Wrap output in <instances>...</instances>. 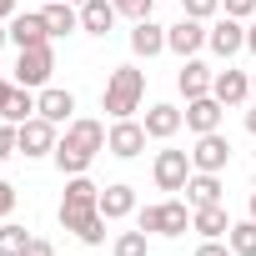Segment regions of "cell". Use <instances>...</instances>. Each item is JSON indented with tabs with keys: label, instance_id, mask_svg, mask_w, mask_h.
Returning a JSON list of instances; mask_svg holds the SVG:
<instances>
[{
	"label": "cell",
	"instance_id": "1",
	"mask_svg": "<svg viewBox=\"0 0 256 256\" xmlns=\"http://www.w3.org/2000/svg\"><path fill=\"white\" fill-rule=\"evenodd\" d=\"M96 201H100V186H96L90 176H70L66 201H60V226L76 231L86 246H100V241H106V216H100Z\"/></svg>",
	"mask_w": 256,
	"mask_h": 256
},
{
	"label": "cell",
	"instance_id": "2",
	"mask_svg": "<svg viewBox=\"0 0 256 256\" xmlns=\"http://www.w3.org/2000/svg\"><path fill=\"white\" fill-rule=\"evenodd\" d=\"M141 96H146V76L136 66H116L110 80H106L100 110H110V120H126L131 110H141Z\"/></svg>",
	"mask_w": 256,
	"mask_h": 256
},
{
	"label": "cell",
	"instance_id": "3",
	"mask_svg": "<svg viewBox=\"0 0 256 256\" xmlns=\"http://www.w3.org/2000/svg\"><path fill=\"white\" fill-rule=\"evenodd\" d=\"M141 231H156V236H186L191 226V201H161V206H146L136 216Z\"/></svg>",
	"mask_w": 256,
	"mask_h": 256
},
{
	"label": "cell",
	"instance_id": "4",
	"mask_svg": "<svg viewBox=\"0 0 256 256\" xmlns=\"http://www.w3.org/2000/svg\"><path fill=\"white\" fill-rule=\"evenodd\" d=\"M50 70H56V50H50V40L46 46H26L20 56H16V86H46L50 80Z\"/></svg>",
	"mask_w": 256,
	"mask_h": 256
},
{
	"label": "cell",
	"instance_id": "5",
	"mask_svg": "<svg viewBox=\"0 0 256 256\" xmlns=\"http://www.w3.org/2000/svg\"><path fill=\"white\" fill-rule=\"evenodd\" d=\"M146 141H151V136H146V126H141V120H131V116L116 120L110 131H106V151H110V156H120V161L141 156V151H146Z\"/></svg>",
	"mask_w": 256,
	"mask_h": 256
},
{
	"label": "cell",
	"instance_id": "6",
	"mask_svg": "<svg viewBox=\"0 0 256 256\" xmlns=\"http://www.w3.org/2000/svg\"><path fill=\"white\" fill-rule=\"evenodd\" d=\"M191 156L186 151H156V166H151V176H156V186L161 191H186V181H191Z\"/></svg>",
	"mask_w": 256,
	"mask_h": 256
},
{
	"label": "cell",
	"instance_id": "7",
	"mask_svg": "<svg viewBox=\"0 0 256 256\" xmlns=\"http://www.w3.org/2000/svg\"><path fill=\"white\" fill-rule=\"evenodd\" d=\"M226 161H231V141L221 136V131H206V136H196V151H191V166L196 171H226Z\"/></svg>",
	"mask_w": 256,
	"mask_h": 256
},
{
	"label": "cell",
	"instance_id": "8",
	"mask_svg": "<svg viewBox=\"0 0 256 256\" xmlns=\"http://www.w3.org/2000/svg\"><path fill=\"white\" fill-rule=\"evenodd\" d=\"M20 156H56V126L46 116L20 120Z\"/></svg>",
	"mask_w": 256,
	"mask_h": 256
},
{
	"label": "cell",
	"instance_id": "9",
	"mask_svg": "<svg viewBox=\"0 0 256 256\" xmlns=\"http://www.w3.org/2000/svg\"><path fill=\"white\" fill-rule=\"evenodd\" d=\"M206 46L226 60V56H236V50H246V26L236 20V16H221L211 30H206Z\"/></svg>",
	"mask_w": 256,
	"mask_h": 256
},
{
	"label": "cell",
	"instance_id": "10",
	"mask_svg": "<svg viewBox=\"0 0 256 256\" xmlns=\"http://www.w3.org/2000/svg\"><path fill=\"white\" fill-rule=\"evenodd\" d=\"M201 46H206V30H201V20H191V16H181V20L166 30V50H176L181 60H191Z\"/></svg>",
	"mask_w": 256,
	"mask_h": 256
},
{
	"label": "cell",
	"instance_id": "11",
	"mask_svg": "<svg viewBox=\"0 0 256 256\" xmlns=\"http://www.w3.org/2000/svg\"><path fill=\"white\" fill-rule=\"evenodd\" d=\"M66 141H70L76 151H86V156H100V151H106V126L90 120V116H76V120L66 126Z\"/></svg>",
	"mask_w": 256,
	"mask_h": 256
},
{
	"label": "cell",
	"instance_id": "12",
	"mask_svg": "<svg viewBox=\"0 0 256 256\" xmlns=\"http://www.w3.org/2000/svg\"><path fill=\"white\" fill-rule=\"evenodd\" d=\"M141 126H146V136H151V141H171L181 126H186V110H176V106L156 100V106L146 110V120H141Z\"/></svg>",
	"mask_w": 256,
	"mask_h": 256
},
{
	"label": "cell",
	"instance_id": "13",
	"mask_svg": "<svg viewBox=\"0 0 256 256\" xmlns=\"http://www.w3.org/2000/svg\"><path fill=\"white\" fill-rule=\"evenodd\" d=\"M70 110H76V96H70V90H56V86H46V90L36 96V116H46L50 126H70V120H76Z\"/></svg>",
	"mask_w": 256,
	"mask_h": 256
},
{
	"label": "cell",
	"instance_id": "14",
	"mask_svg": "<svg viewBox=\"0 0 256 256\" xmlns=\"http://www.w3.org/2000/svg\"><path fill=\"white\" fill-rule=\"evenodd\" d=\"M221 100L216 96H196V100H186V126L196 136H206V131H221Z\"/></svg>",
	"mask_w": 256,
	"mask_h": 256
},
{
	"label": "cell",
	"instance_id": "15",
	"mask_svg": "<svg viewBox=\"0 0 256 256\" xmlns=\"http://www.w3.org/2000/svg\"><path fill=\"white\" fill-rule=\"evenodd\" d=\"M211 96H216L221 106H241V100L251 96V76L226 66V70H216V80H211Z\"/></svg>",
	"mask_w": 256,
	"mask_h": 256
},
{
	"label": "cell",
	"instance_id": "16",
	"mask_svg": "<svg viewBox=\"0 0 256 256\" xmlns=\"http://www.w3.org/2000/svg\"><path fill=\"white\" fill-rule=\"evenodd\" d=\"M96 206H100V216H106V221L131 216V211H136V186L116 181V186H106V191H100V201H96Z\"/></svg>",
	"mask_w": 256,
	"mask_h": 256
},
{
	"label": "cell",
	"instance_id": "17",
	"mask_svg": "<svg viewBox=\"0 0 256 256\" xmlns=\"http://www.w3.org/2000/svg\"><path fill=\"white\" fill-rule=\"evenodd\" d=\"M10 40H16L20 50H26V46H46V40H50L46 16H40V10H36V16H30V10H26V16H16V20H10Z\"/></svg>",
	"mask_w": 256,
	"mask_h": 256
},
{
	"label": "cell",
	"instance_id": "18",
	"mask_svg": "<svg viewBox=\"0 0 256 256\" xmlns=\"http://www.w3.org/2000/svg\"><path fill=\"white\" fill-rule=\"evenodd\" d=\"M191 231H201L206 241H221V236L231 231L226 206H221V201H216V206H196V211H191Z\"/></svg>",
	"mask_w": 256,
	"mask_h": 256
},
{
	"label": "cell",
	"instance_id": "19",
	"mask_svg": "<svg viewBox=\"0 0 256 256\" xmlns=\"http://www.w3.org/2000/svg\"><path fill=\"white\" fill-rule=\"evenodd\" d=\"M186 201H191V211H196V206H216V201H221V176H216V171H191Z\"/></svg>",
	"mask_w": 256,
	"mask_h": 256
},
{
	"label": "cell",
	"instance_id": "20",
	"mask_svg": "<svg viewBox=\"0 0 256 256\" xmlns=\"http://www.w3.org/2000/svg\"><path fill=\"white\" fill-rule=\"evenodd\" d=\"M116 6H110V0H86V6H80V30H90V36H106L110 26H116Z\"/></svg>",
	"mask_w": 256,
	"mask_h": 256
},
{
	"label": "cell",
	"instance_id": "21",
	"mask_svg": "<svg viewBox=\"0 0 256 256\" xmlns=\"http://www.w3.org/2000/svg\"><path fill=\"white\" fill-rule=\"evenodd\" d=\"M40 16H46V26H50V40H56V36H70V30H80V10L70 6V0H50V6H46Z\"/></svg>",
	"mask_w": 256,
	"mask_h": 256
},
{
	"label": "cell",
	"instance_id": "22",
	"mask_svg": "<svg viewBox=\"0 0 256 256\" xmlns=\"http://www.w3.org/2000/svg\"><path fill=\"white\" fill-rule=\"evenodd\" d=\"M131 50L146 56V60L161 56V50H166V30H161L156 20H136V30H131Z\"/></svg>",
	"mask_w": 256,
	"mask_h": 256
},
{
	"label": "cell",
	"instance_id": "23",
	"mask_svg": "<svg viewBox=\"0 0 256 256\" xmlns=\"http://www.w3.org/2000/svg\"><path fill=\"white\" fill-rule=\"evenodd\" d=\"M211 80H216V76H211L201 60H186V66H181V76H176V86H181V96H186V100L211 96Z\"/></svg>",
	"mask_w": 256,
	"mask_h": 256
},
{
	"label": "cell",
	"instance_id": "24",
	"mask_svg": "<svg viewBox=\"0 0 256 256\" xmlns=\"http://www.w3.org/2000/svg\"><path fill=\"white\" fill-rule=\"evenodd\" d=\"M0 116H6V120H30L36 116V96H30V86H16L10 96H6V106H0Z\"/></svg>",
	"mask_w": 256,
	"mask_h": 256
},
{
	"label": "cell",
	"instance_id": "25",
	"mask_svg": "<svg viewBox=\"0 0 256 256\" xmlns=\"http://www.w3.org/2000/svg\"><path fill=\"white\" fill-rule=\"evenodd\" d=\"M90 161H96V156L76 151L70 141H56V166H60V176H86V171H90Z\"/></svg>",
	"mask_w": 256,
	"mask_h": 256
},
{
	"label": "cell",
	"instance_id": "26",
	"mask_svg": "<svg viewBox=\"0 0 256 256\" xmlns=\"http://www.w3.org/2000/svg\"><path fill=\"white\" fill-rule=\"evenodd\" d=\"M226 246H231L236 256H256V221H251V216H246V221H231Z\"/></svg>",
	"mask_w": 256,
	"mask_h": 256
},
{
	"label": "cell",
	"instance_id": "27",
	"mask_svg": "<svg viewBox=\"0 0 256 256\" xmlns=\"http://www.w3.org/2000/svg\"><path fill=\"white\" fill-rule=\"evenodd\" d=\"M26 246H30V231L26 226H16V221L0 226V256H26Z\"/></svg>",
	"mask_w": 256,
	"mask_h": 256
},
{
	"label": "cell",
	"instance_id": "28",
	"mask_svg": "<svg viewBox=\"0 0 256 256\" xmlns=\"http://www.w3.org/2000/svg\"><path fill=\"white\" fill-rule=\"evenodd\" d=\"M116 256H146V231H120L116 236Z\"/></svg>",
	"mask_w": 256,
	"mask_h": 256
},
{
	"label": "cell",
	"instance_id": "29",
	"mask_svg": "<svg viewBox=\"0 0 256 256\" xmlns=\"http://www.w3.org/2000/svg\"><path fill=\"white\" fill-rule=\"evenodd\" d=\"M20 151V126L16 120H0V161Z\"/></svg>",
	"mask_w": 256,
	"mask_h": 256
},
{
	"label": "cell",
	"instance_id": "30",
	"mask_svg": "<svg viewBox=\"0 0 256 256\" xmlns=\"http://www.w3.org/2000/svg\"><path fill=\"white\" fill-rule=\"evenodd\" d=\"M151 6H156V0H116V10L126 20H151Z\"/></svg>",
	"mask_w": 256,
	"mask_h": 256
},
{
	"label": "cell",
	"instance_id": "31",
	"mask_svg": "<svg viewBox=\"0 0 256 256\" xmlns=\"http://www.w3.org/2000/svg\"><path fill=\"white\" fill-rule=\"evenodd\" d=\"M216 10H221V0H186V16L191 20H211Z\"/></svg>",
	"mask_w": 256,
	"mask_h": 256
},
{
	"label": "cell",
	"instance_id": "32",
	"mask_svg": "<svg viewBox=\"0 0 256 256\" xmlns=\"http://www.w3.org/2000/svg\"><path fill=\"white\" fill-rule=\"evenodd\" d=\"M221 10L236 16V20H251V16H256V0H221Z\"/></svg>",
	"mask_w": 256,
	"mask_h": 256
},
{
	"label": "cell",
	"instance_id": "33",
	"mask_svg": "<svg viewBox=\"0 0 256 256\" xmlns=\"http://www.w3.org/2000/svg\"><path fill=\"white\" fill-rule=\"evenodd\" d=\"M10 211H16V186H10V181H0V221H6Z\"/></svg>",
	"mask_w": 256,
	"mask_h": 256
},
{
	"label": "cell",
	"instance_id": "34",
	"mask_svg": "<svg viewBox=\"0 0 256 256\" xmlns=\"http://www.w3.org/2000/svg\"><path fill=\"white\" fill-rule=\"evenodd\" d=\"M196 256H236V251H231V246H221V241H201V246H196Z\"/></svg>",
	"mask_w": 256,
	"mask_h": 256
},
{
	"label": "cell",
	"instance_id": "35",
	"mask_svg": "<svg viewBox=\"0 0 256 256\" xmlns=\"http://www.w3.org/2000/svg\"><path fill=\"white\" fill-rule=\"evenodd\" d=\"M26 256H56V246H50V241H40V236H30V246H26Z\"/></svg>",
	"mask_w": 256,
	"mask_h": 256
},
{
	"label": "cell",
	"instance_id": "36",
	"mask_svg": "<svg viewBox=\"0 0 256 256\" xmlns=\"http://www.w3.org/2000/svg\"><path fill=\"white\" fill-rule=\"evenodd\" d=\"M246 50H251V56H256V20H251V26H246Z\"/></svg>",
	"mask_w": 256,
	"mask_h": 256
},
{
	"label": "cell",
	"instance_id": "37",
	"mask_svg": "<svg viewBox=\"0 0 256 256\" xmlns=\"http://www.w3.org/2000/svg\"><path fill=\"white\" fill-rule=\"evenodd\" d=\"M6 16H16V0H0V20H6Z\"/></svg>",
	"mask_w": 256,
	"mask_h": 256
},
{
	"label": "cell",
	"instance_id": "38",
	"mask_svg": "<svg viewBox=\"0 0 256 256\" xmlns=\"http://www.w3.org/2000/svg\"><path fill=\"white\" fill-rule=\"evenodd\" d=\"M10 90H16V86H10V80H0V106H6V96H10Z\"/></svg>",
	"mask_w": 256,
	"mask_h": 256
},
{
	"label": "cell",
	"instance_id": "39",
	"mask_svg": "<svg viewBox=\"0 0 256 256\" xmlns=\"http://www.w3.org/2000/svg\"><path fill=\"white\" fill-rule=\"evenodd\" d=\"M246 131H251V136H256V110H246Z\"/></svg>",
	"mask_w": 256,
	"mask_h": 256
},
{
	"label": "cell",
	"instance_id": "40",
	"mask_svg": "<svg viewBox=\"0 0 256 256\" xmlns=\"http://www.w3.org/2000/svg\"><path fill=\"white\" fill-rule=\"evenodd\" d=\"M6 40H10V30H6V26H0V46H6Z\"/></svg>",
	"mask_w": 256,
	"mask_h": 256
},
{
	"label": "cell",
	"instance_id": "41",
	"mask_svg": "<svg viewBox=\"0 0 256 256\" xmlns=\"http://www.w3.org/2000/svg\"><path fill=\"white\" fill-rule=\"evenodd\" d=\"M251 221H256V191H251Z\"/></svg>",
	"mask_w": 256,
	"mask_h": 256
},
{
	"label": "cell",
	"instance_id": "42",
	"mask_svg": "<svg viewBox=\"0 0 256 256\" xmlns=\"http://www.w3.org/2000/svg\"><path fill=\"white\" fill-rule=\"evenodd\" d=\"M251 90H256V70H251Z\"/></svg>",
	"mask_w": 256,
	"mask_h": 256
},
{
	"label": "cell",
	"instance_id": "43",
	"mask_svg": "<svg viewBox=\"0 0 256 256\" xmlns=\"http://www.w3.org/2000/svg\"><path fill=\"white\" fill-rule=\"evenodd\" d=\"M70 6H86V0H70Z\"/></svg>",
	"mask_w": 256,
	"mask_h": 256
}]
</instances>
